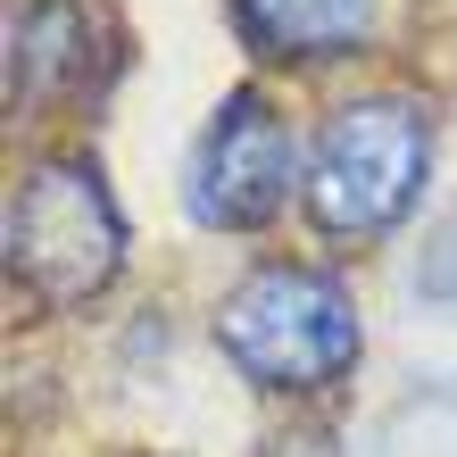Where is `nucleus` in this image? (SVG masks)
<instances>
[{
    "mask_svg": "<svg viewBox=\"0 0 457 457\" xmlns=\"http://www.w3.org/2000/svg\"><path fill=\"white\" fill-rule=\"evenodd\" d=\"M0 258H9V291L42 316H84L117 291L133 258V225L109 167L75 142H50L17 158L9 208H0Z\"/></svg>",
    "mask_w": 457,
    "mask_h": 457,
    "instance_id": "nucleus-3",
    "label": "nucleus"
},
{
    "mask_svg": "<svg viewBox=\"0 0 457 457\" xmlns=\"http://www.w3.org/2000/svg\"><path fill=\"white\" fill-rule=\"evenodd\" d=\"M225 25L258 75H341L374 59L383 0H225Z\"/></svg>",
    "mask_w": 457,
    "mask_h": 457,
    "instance_id": "nucleus-6",
    "label": "nucleus"
},
{
    "mask_svg": "<svg viewBox=\"0 0 457 457\" xmlns=\"http://www.w3.org/2000/svg\"><path fill=\"white\" fill-rule=\"evenodd\" d=\"M441 167V109L408 84H358L333 92L308 117V175H300V225L325 250H383L416 225Z\"/></svg>",
    "mask_w": 457,
    "mask_h": 457,
    "instance_id": "nucleus-1",
    "label": "nucleus"
},
{
    "mask_svg": "<svg viewBox=\"0 0 457 457\" xmlns=\"http://www.w3.org/2000/svg\"><path fill=\"white\" fill-rule=\"evenodd\" d=\"M208 341L258 399H283V408H316V399L349 391L366 366V316L349 275L333 258H291V250L250 258L217 291Z\"/></svg>",
    "mask_w": 457,
    "mask_h": 457,
    "instance_id": "nucleus-2",
    "label": "nucleus"
},
{
    "mask_svg": "<svg viewBox=\"0 0 457 457\" xmlns=\"http://www.w3.org/2000/svg\"><path fill=\"white\" fill-rule=\"evenodd\" d=\"M117 67V17L109 0H17L9 9V117H75L100 100Z\"/></svg>",
    "mask_w": 457,
    "mask_h": 457,
    "instance_id": "nucleus-5",
    "label": "nucleus"
},
{
    "mask_svg": "<svg viewBox=\"0 0 457 457\" xmlns=\"http://www.w3.org/2000/svg\"><path fill=\"white\" fill-rule=\"evenodd\" d=\"M416 300L457 308V217H441V225H433V241L416 250Z\"/></svg>",
    "mask_w": 457,
    "mask_h": 457,
    "instance_id": "nucleus-7",
    "label": "nucleus"
},
{
    "mask_svg": "<svg viewBox=\"0 0 457 457\" xmlns=\"http://www.w3.org/2000/svg\"><path fill=\"white\" fill-rule=\"evenodd\" d=\"M266 457H341V441L325 433V424H283V433L266 441Z\"/></svg>",
    "mask_w": 457,
    "mask_h": 457,
    "instance_id": "nucleus-8",
    "label": "nucleus"
},
{
    "mask_svg": "<svg viewBox=\"0 0 457 457\" xmlns=\"http://www.w3.org/2000/svg\"><path fill=\"white\" fill-rule=\"evenodd\" d=\"M300 175H308V125L291 117L275 84L250 75L200 117L192 150H183V217L217 241H258L300 208Z\"/></svg>",
    "mask_w": 457,
    "mask_h": 457,
    "instance_id": "nucleus-4",
    "label": "nucleus"
}]
</instances>
